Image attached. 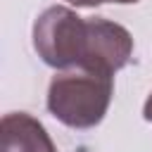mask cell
<instances>
[{
	"mask_svg": "<svg viewBox=\"0 0 152 152\" xmlns=\"http://www.w3.org/2000/svg\"><path fill=\"white\" fill-rule=\"evenodd\" d=\"M0 152H57L45 126L26 112H10L0 124Z\"/></svg>",
	"mask_w": 152,
	"mask_h": 152,
	"instance_id": "277c9868",
	"label": "cell"
},
{
	"mask_svg": "<svg viewBox=\"0 0 152 152\" xmlns=\"http://www.w3.org/2000/svg\"><path fill=\"white\" fill-rule=\"evenodd\" d=\"M66 2H71V5H76V7H86V0H66Z\"/></svg>",
	"mask_w": 152,
	"mask_h": 152,
	"instance_id": "52a82bcc",
	"label": "cell"
},
{
	"mask_svg": "<svg viewBox=\"0 0 152 152\" xmlns=\"http://www.w3.org/2000/svg\"><path fill=\"white\" fill-rule=\"evenodd\" d=\"M142 116L147 119V121H152V93L147 95V100H145V107H142Z\"/></svg>",
	"mask_w": 152,
	"mask_h": 152,
	"instance_id": "8992f818",
	"label": "cell"
},
{
	"mask_svg": "<svg viewBox=\"0 0 152 152\" xmlns=\"http://www.w3.org/2000/svg\"><path fill=\"white\" fill-rule=\"evenodd\" d=\"M131 55H133V38L121 24L102 17H88L86 59L81 69H93L114 76L119 69L128 64Z\"/></svg>",
	"mask_w": 152,
	"mask_h": 152,
	"instance_id": "3957f363",
	"label": "cell"
},
{
	"mask_svg": "<svg viewBox=\"0 0 152 152\" xmlns=\"http://www.w3.org/2000/svg\"><path fill=\"white\" fill-rule=\"evenodd\" d=\"M88 40V19L64 5H52L33 21V48L38 57L55 69L83 66Z\"/></svg>",
	"mask_w": 152,
	"mask_h": 152,
	"instance_id": "7a4b0ae2",
	"label": "cell"
},
{
	"mask_svg": "<svg viewBox=\"0 0 152 152\" xmlns=\"http://www.w3.org/2000/svg\"><path fill=\"white\" fill-rule=\"evenodd\" d=\"M102 2H116V5H131V2H138V0H86V7H95V5H102Z\"/></svg>",
	"mask_w": 152,
	"mask_h": 152,
	"instance_id": "5b68a950",
	"label": "cell"
},
{
	"mask_svg": "<svg viewBox=\"0 0 152 152\" xmlns=\"http://www.w3.org/2000/svg\"><path fill=\"white\" fill-rule=\"evenodd\" d=\"M112 95L114 76L81 66L64 69L50 81L48 109L69 128H93L104 119Z\"/></svg>",
	"mask_w": 152,
	"mask_h": 152,
	"instance_id": "6da1fadb",
	"label": "cell"
}]
</instances>
